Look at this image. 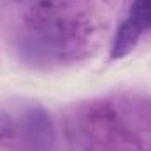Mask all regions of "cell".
<instances>
[{
    "mask_svg": "<svg viewBox=\"0 0 151 151\" xmlns=\"http://www.w3.org/2000/svg\"><path fill=\"white\" fill-rule=\"evenodd\" d=\"M142 32L144 30L135 21L127 18V21L121 23V27L118 28V32L114 35L113 46H111V60H121L127 55H130L135 49Z\"/></svg>",
    "mask_w": 151,
    "mask_h": 151,
    "instance_id": "6da1fadb",
    "label": "cell"
},
{
    "mask_svg": "<svg viewBox=\"0 0 151 151\" xmlns=\"http://www.w3.org/2000/svg\"><path fill=\"white\" fill-rule=\"evenodd\" d=\"M128 18L135 21L142 30L151 28V0H132Z\"/></svg>",
    "mask_w": 151,
    "mask_h": 151,
    "instance_id": "7a4b0ae2",
    "label": "cell"
}]
</instances>
